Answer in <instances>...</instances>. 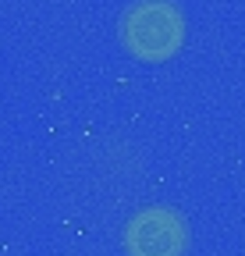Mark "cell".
Segmentation results:
<instances>
[{"label": "cell", "instance_id": "1", "mask_svg": "<svg viewBox=\"0 0 245 256\" xmlns=\"http://www.w3.org/2000/svg\"><path fill=\"white\" fill-rule=\"evenodd\" d=\"M121 43L139 60H167L185 43V14L174 0H132L121 14Z\"/></svg>", "mask_w": 245, "mask_h": 256}, {"label": "cell", "instance_id": "2", "mask_svg": "<svg viewBox=\"0 0 245 256\" xmlns=\"http://www.w3.org/2000/svg\"><path fill=\"white\" fill-rule=\"evenodd\" d=\"M125 252L128 256H185L189 252V224L171 206H146L125 224Z\"/></svg>", "mask_w": 245, "mask_h": 256}]
</instances>
